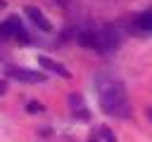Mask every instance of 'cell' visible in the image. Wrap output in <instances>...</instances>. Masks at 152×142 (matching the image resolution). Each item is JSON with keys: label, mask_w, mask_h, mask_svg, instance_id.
I'll return each mask as SVG.
<instances>
[{"label": "cell", "mask_w": 152, "mask_h": 142, "mask_svg": "<svg viewBox=\"0 0 152 142\" xmlns=\"http://www.w3.org/2000/svg\"><path fill=\"white\" fill-rule=\"evenodd\" d=\"M12 24H14V38L21 40V43H28V33H26L24 24L19 21V17H12Z\"/></svg>", "instance_id": "9"}, {"label": "cell", "mask_w": 152, "mask_h": 142, "mask_svg": "<svg viewBox=\"0 0 152 142\" xmlns=\"http://www.w3.org/2000/svg\"><path fill=\"white\" fill-rule=\"evenodd\" d=\"M24 9H26L28 19H31V21H33V24H36V26H38L40 31H45V33H50V31H52V24H50V21L45 19V14H43V12L38 9V7H33V5H26Z\"/></svg>", "instance_id": "4"}, {"label": "cell", "mask_w": 152, "mask_h": 142, "mask_svg": "<svg viewBox=\"0 0 152 142\" xmlns=\"http://www.w3.org/2000/svg\"><path fill=\"white\" fill-rule=\"evenodd\" d=\"M28 111H43V106L38 104V102H28V106H26Z\"/></svg>", "instance_id": "12"}, {"label": "cell", "mask_w": 152, "mask_h": 142, "mask_svg": "<svg viewBox=\"0 0 152 142\" xmlns=\"http://www.w3.org/2000/svg\"><path fill=\"white\" fill-rule=\"evenodd\" d=\"M95 92H97L100 106L107 116H114V118H128L131 116L128 95H126V88L119 78L109 76V73H97L95 76Z\"/></svg>", "instance_id": "1"}, {"label": "cell", "mask_w": 152, "mask_h": 142, "mask_svg": "<svg viewBox=\"0 0 152 142\" xmlns=\"http://www.w3.org/2000/svg\"><path fill=\"white\" fill-rule=\"evenodd\" d=\"M100 135H102L107 142H116V137L112 135V130H109V128H102V130H100Z\"/></svg>", "instance_id": "11"}, {"label": "cell", "mask_w": 152, "mask_h": 142, "mask_svg": "<svg viewBox=\"0 0 152 142\" xmlns=\"http://www.w3.org/2000/svg\"><path fill=\"white\" fill-rule=\"evenodd\" d=\"M55 2H59V5H64V2H66V0H55Z\"/></svg>", "instance_id": "14"}, {"label": "cell", "mask_w": 152, "mask_h": 142, "mask_svg": "<svg viewBox=\"0 0 152 142\" xmlns=\"http://www.w3.org/2000/svg\"><path fill=\"white\" fill-rule=\"evenodd\" d=\"M0 38H14V24H12V17L5 19L0 24Z\"/></svg>", "instance_id": "10"}, {"label": "cell", "mask_w": 152, "mask_h": 142, "mask_svg": "<svg viewBox=\"0 0 152 142\" xmlns=\"http://www.w3.org/2000/svg\"><path fill=\"white\" fill-rule=\"evenodd\" d=\"M0 7H5V0H0Z\"/></svg>", "instance_id": "15"}, {"label": "cell", "mask_w": 152, "mask_h": 142, "mask_svg": "<svg viewBox=\"0 0 152 142\" xmlns=\"http://www.w3.org/2000/svg\"><path fill=\"white\" fill-rule=\"evenodd\" d=\"M133 28H135L138 33H142V36H150V33H152V9L138 14L135 21H133Z\"/></svg>", "instance_id": "6"}, {"label": "cell", "mask_w": 152, "mask_h": 142, "mask_svg": "<svg viewBox=\"0 0 152 142\" xmlns=\"http://www.w3.org/2000/svg\"><path fill=\"white\" fill-rule=\"evenodd\" d=\"M69 109H71V114H74V116H78V118H88L86 102H83V97H81V95H76V92H71V95H69Z\"/></svg>", "instance_id": "7"}, {"label": "cell", "mask_w": 152, "mask_h": 142, "mask_svg": "<svg viewBox=\"0 0 152 142\" xmlns=\"http://www.w3.org/2000/svg\"><path fill=\"white\" fill-rule=\"evenodd\" d=\"M7 76L24 80V83H43L45 80V76L40 71H28V69H17V66H7Z\"/></svg>", "instance_id": "3"}, {"label": "cell", "mask_w": 152, "mask_h": 142, "mask_svg": "<svg viewBox=\"0 0 152 142\" xmlns=\"http://www.w3.org/2000/svg\"><path fill=\"white\" fill-rule=\"evenodd\" d=\"M93 142H95V140H93Z\"/></svg>", "instance_id": "16"}, {"label": "cell", "mask_w": 152, "mask_h": 142, "mask_svg": "<svg viewBox=\"0 0 152 142\" xmlns=\"http://www.w3.org/2000/svg\"><path fill=\"white\" fill-rule=\"evenodd\" d=\"M97 43H100V52H112V50L119 47L121 36L114 26H104V28L97 31Z\"/></svg>", "instance_id": "2"}, {"label": "cell", "mask_w": 152, "mask_h": 142, "mask_svg": "<svg viewBox=\"0 0 152 142\" xmlns=\"http://www.w3.org/2000/svg\"><path fill=\"white\" fill-rule=\"evenodd\" d=\"M78 43L88 50H97L100 52V43H97V33H78Z\"/></svg>", "instance_id": "8"}, {"label": "cell", "mask_w": 152, "mask_h": 142, "mask_svg": "<svg viewBox=\"0 0 152 142\" xmlns=\"http://www.w3.org/2000/svg\"><path fill=\"white\" fill-rule=\"evenodd\" d=\"M147 118H150V121H152V106H150V109H147Z\"/></svg>", "instance_id": "13"}, {"label": "cell", "mask_w": 152, "mask_h": 142, "mask_svg": "<svg viewBox=\"0 0 152 142\" xmlns=\"http://www.w3.org/2000/svg\"><path fill=\"white\" fill-rule=\"evenodd\" d=\"M38 64H40L43 69H48L50 73H57V76H62V78H69V71H66L59 62H55V59H50V57H45V54H38Z\"/></svg>", "instance_id": "5"}]
</instances>
